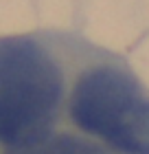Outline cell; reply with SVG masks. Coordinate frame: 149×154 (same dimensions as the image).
I'll use <instances>...</instances> for the list:
<instances>
[{"mask_svg": "<svg viewBox=\"0 0 149 154\" xmlns=\"http://www.w3.org/2000/svg\"><path fill=\"white\" fill-rule=\"evenodd\" d=\"M66 84L51 51L29 35L0 38V145L20 148L53 132Z\"/></svg>", "mask_w": 149, "mask_h": 154, "instance_id": "cell-1", "label": "cell"}, {"mask_svg": "<svg viewBox=\"0 0 149 154\" xmlns=\"http://www.w3.org/2000/svg\"><path fill=\"white\" fill-rule=\"evenodd\" d=\"M68 115L81 134L114 154H149V93L123 66L99 64L77 77Z\"/></svg>", "mask_w": 149, "mask_h": 154, "instance_id": "cell-2", "label": "cell"}, {"mask_svg": "<svg viewBox=\"0 0 149 154\" xmlns=\"http://www.w3.org/2000/svg\"><path fill=\"white\" fill-rule=\"evenodd\" d=\"M4 154H114L94 139L75 132H51L33 143L4 150Z\"/></svg>", "mask_w": 149, "mask_h": 154, "instance_id": "cell-3", "label": "cell"}]
</instances>
